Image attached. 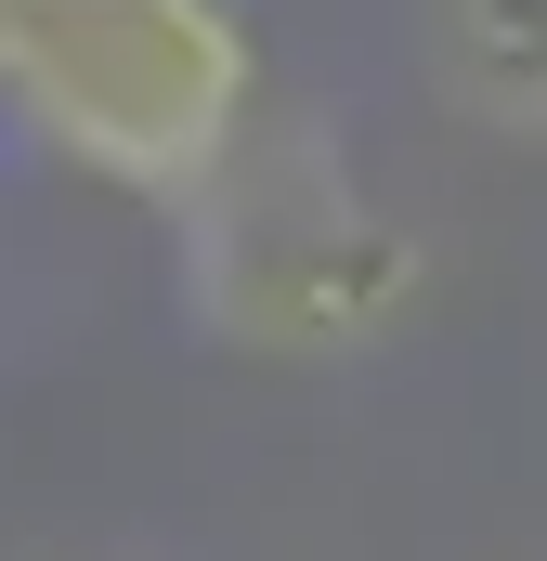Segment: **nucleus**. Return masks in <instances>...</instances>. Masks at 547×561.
<instances>
[{
	"instance_id": "obj_1",
	"label": "nucleus",
	"mask_w": 547,
	"mask_h": 561,
	"mask_svg": "<svg viewBox=\"0 0 547 561\" xmlns=\"http://www.w3.org/2000/svg\"><path fill=\"white\" fill-rule=\"evenodd\" d=\"M248 79L222 0H0V105L131 196H209L248 131Z\"/></svg>"
},
{
	"instance_id": "obj_2",
	"label": "nucleus",
	"mask_w": 547,
	"mask_h": 561,
	"mask_svg": "<svg viewBox=\"0 0 547 561\" xmlns=\"http://www.w3.org/2000/svg\"><path fill=\"white\" fill-rule=\"evenodd\" d=\"M443 79L482 131L547 144V0H443Z\"/></svg>"
}]
</instances>
